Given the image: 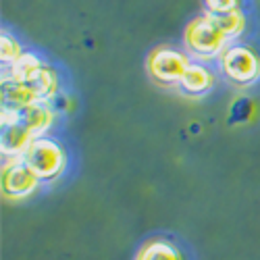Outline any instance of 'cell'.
I'll return each mask as SVG.
<instances>
[{"instance_id":"obj_2","label":"cell","mask_w":260,"mask_h":260,"mask_svg":"<svg viewBox=\"0 0 260 260\" xmlns=\"http://www.w3.org/2000/svg\"><path fill=\"white\" fill-rule=\"evenodd\" d=\"M40 181H54L67 169V152L54 138H36L21 156Z\"/></svg>"},{"instance_id":"obj_9","label":"cell","mask_w":260,"mask_h":260,"mask_svg":"<svg viewBox=\"0 0 260 260\" xmlns=\"http://www.w3.org/2000/svg\"><path fill=\"white\" fill-rule=\"evenodd\" d=\"M36 102H40V100L27 83H21L15 79H3V106L23 111V108H27Z\"/></svg>"},{"instance_id":"obj_12","label":"cell","mask_w":260,"mask_h":260,"mask_svg":"<svg viewBox=\"0 0 260 260\" xmlns=\"http://www.w3.org/2000/svg\"><path fill=\"white\" fill-rule=\"evenodd\" d=\"M138 260H181V252L165 240H154L142 248Z\"/></svg>"},{"instance_id":"obj_7","label":"cell","mask_w":260,"mask_h":260,"mask_svg":"<svg viewBox=\"0 0 260 260\" xmlns=\"http://www.w3.org/2000/svg\"><path fill=\"white\" fill-rule=\"evenodd\" d=\"M36 138L27 132L23 123H17L11 127H3V140H0V148H3V158H21L25 154V150Z\"/></svg>"},{"instance_id":"obj_11","label":"cell","mask_w":260,"mask_h":260,"mask_svg":"<svg viewBox=\"0 0 260 260\" xmlns=\"http://www.w3.org/2000/svg\"><path fill=\"white\" fill-rule=\"evenodd\" d=\"M44 60H42L38 54L34 52H23L15 64L11 67H3V79H15V81H21V83H27L42 67H44Z\"/></svg>"},{"instance_id":"obj_6","label":"cell","mask_w":260,"mask_h":260,"mask_svg":"<svg viewBox=\"0 0 260 260\" xmlns=\"http://www.w3.org/2000/svg\"><path fill=\"white\" fill-rule=\"evenodd\" d=\"M54 106L52 102H36L21 111V123L27 127L34 138H44L54 123Z\"/></svg>"},{"instance_id":"obj_13","label":"cell","mask_w":260,"mask_h":260,"mask_svg":"<svg viewBox=\"0 0 260 260\" xmlns=\"http://www.w3.org/2000/svg\"><path fill=\"white\" fill-rule=\"evenodd\" d=\"M214 17V15H212ZM216 21H219V25L223 29V34L227 36V40H235V38H240L244 31H246V15L237 9L229 15H221V17H216Z\"/></svg>"},{"instance_id":"obj_5","label":"cell","mask_w":260,"mask_h":260,"mask_svg":"<svg viewBox=\"0 0 260 260\" xmlns=\"http://www.w3.org/2000/svg\"><path fill=\"white\" fill-rule=\"evenodd\" d=\"M42 181L23 158H9L3 162V193L11 200H23L38 189Z\"/></svg>"},{"instance_id":"obj_14","label":"cell","mask_w":260,"mask_h":260,"mask_svg":"<svg viewBox=\"0 0 260 260\" xmlns=\"http://www.w3.org/2000/svg\"><path fill=\"white\" fill-rule=\"evenodd\" d=\"M21 56H23L21 44L9 31H3V40H0V58H3V67H11V64H15Z\"/></svg>"},{"instance_id":"obj_15","label":"cell","mask_w":260,"mask_h":260,"mask_svg":"<svg viewBox=\"0 0 260 260\" xmlns=\"http://www.w3.org/2000/svg\"><path fill=\"white\" fill-rule=\"evenodd\" d=\"M252 113H254V104H252V100H248V98H237V100L233 102V106H231L229 123H235V125L246 123V121H250Z\"/></svg>"},{"instance_id":"obj_3","label":"cell","mask_w":260,"mask_h":260,"mask_svg":"<svg viewBox=\"0 0 260 260\" xmlns=\"http://www.w3.org/2000/svg\"><path fill=\"white\" fill-rule=\"evenodd\" d=\"M219 60L223 75L235 85L246 88L260 79V56L248 46H229Z\"/></svg>"},{"instance_id":"obj_8","label":"cell","mask_w":260,"mask_h":260,"mask_svg":"<svg viewBox=\"0 0 260 260\" xmlns=\"http://www.w3.org/2000/svg\"><path fill=\"white\" fill-rule=\"evenodd\" d=\"M212 85H214V75L210 73V69L204 62L191 60L185 75L181 77L179 88L189 96H204L212 90Z\"/></svg>"},{"instance_id":"obj_16","label":"cell","mask_w":260,"mask_h":260,"mask_svg":"<svg viewBox=\"0 0 260 260\" xmlns=\"http://www.w3.org/2000/svg\"><path fill=\"white\" fill-rule=\"evenodd\" d=\"M202 3L206 7V13L214 15V17L229 15L240 9V0H202Z\"/></svg>"},{"instance_id":"obj_10","label":"cell","mask_w":260,"mask_h":260,"mask_svg":"<svg viewBox=\"0 0 260 260\" xmlns=\"http://www.w3.org/2000/svg\"><path fill=\"white\" fill-rule=\"evenodd\" d=\"M27 85L36 92L40 102H52L58 96V75L48 64H44V67L27 81Z\"/></svg>"},{"instance_id":"obj_4","label":"cell","mask_w":260,"mask_h":260,"mask_svg":"<svg viewBox=\"0 0 260 260\" xmlns=\"http://www.w3.org/2000/svg\"><path fill=\"white\" fill-rule=\"evenodd\" d=\"M189 64L191 60L187 52L171 46H160L148 54V73L162 85H179Z\"/></svg>"},{"instance_id":"obj_1","label":"cell","mask_w":260,"mask_h":260,"mask_svg":"<svg viewBox=\"0 0 260 260\" xmlns=\"http://www.w3.org/2000/svg\"><path fill=\"white\" fill-rule=\"evenodd\" d=\"M183 44L189 54L198 58V62L221 58L229 48V40L223 34L219 21L212 15H200L191 19L183 31Z\"/></svg>"}]
</instances>
